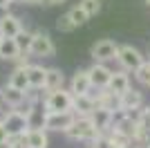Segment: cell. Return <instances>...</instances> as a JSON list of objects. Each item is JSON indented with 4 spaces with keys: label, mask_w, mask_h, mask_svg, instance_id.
<instances>
[{
    "label": "cell",
    "mask_w": 150,
    "mask_h": 148,
    "mask_svg": "<svg viewBox=\"0 0 150 148\" xmlns=\"http://www.w3.org/2000/svg\"><path fill=\"white\" fill-rule=\"evenodd\" d=\"M65 135H67L69 139H74V142H88V144H92L94 139L101 135V130L92 123V119H90V117H76L74 123L65 130Z\"/></svg>",
    "instance_id": "6da1fadb"
},
{
    "label": "cell",
    "mask_w": 150,
    "mask_h": 148,
    "mask_svg": "<svg viewBox=\"0 0 150 148\" xmlns=\"http://www.w3.org/2000/svg\"><path fill=\"white\" fill-rule=\"evenodd\" d=\"M0 121L5 123V128H7L9 135H27V130H29V117H27L25 112H20L18 108L2 110Z\"/></svg>",
    "instance_id": "7a4b0ae2"
},
{
    "label": "cell",
    "mask_w": 150,
    "mask_h": 148,
    "mask_svg": "<svg viewBox=\"0 0 150 148\" xmlns=\"http://www.w3.org/2000/svg\"><path fill=\"white\" fill-rule=\"evenodd\" d=\"M72 103H74V94L65 90V88H58V90H52V92L45 94L43 99V108L47 112H63V110H72Z\"/></svg>",
    "instance_id": "3957f363"
},
{
    "label": "cell",
    "mask_w": 150,
    "mask_h": 148,
    "mask_svg": "<svg viewBox=\"0 0 150 148\" xmlns=\"http://www.w3.org/2000/svg\"><path fill=\"white\" fill-rule=\"evenodd\" d=\"M54 54H56V45H54L50 34L47 31H34L31 47H29L31 58H52Z\"/></svg>",
    "instance_id": "277c9868"
},
{
    "label": "cell",
    "mask_w": 150,
    "mask_h": 148,
    "mask_svg": "<svg viewBox=\"0 0 150 148\" xmlns=\"http://www.w3.org/2000/svg\"><path fill=\"white\" fill-rule=\"evenodd\" d=\"M76 112L74 110H63V112H47L45 110V130L47 132H63L74 123Z\"/></svg>",
    "instance_id": "5b68a950"
},
{
    "label": "cell",
    "mask_w": 150,
    "mask_h": 148,
    "mask_svg": "<svg viewBox=\"0 0 150 148\" xmlns=\"http://www.w3.org/2000/svg\"><path fill=\"white\" fill-rule=\"evenodd\" d=\"M144 54L139 52L134 45H119V52H117V63L119 68L125 70V72H134V70L144 63Z\"/></svg>",
    "instance_id": "8992f818"
},
{
    "label": "cell",
    "mask_w": 150,
    "mask_h": 148,
    "mask_svg": "<svg viewBox=\"0 0 150 148\" xmlns=\"http://www.w3.org/2000/svg\"><path fill=\"white\" fill-rule=\"evenodd\" d=\"M117 52H119V43L112 41V38H101L92 45L90 54H92L94 61L99 63H108V61H117Z\"/></svg>",
    "instance_id": "52a82bcc"
},
{
    "label": "cell",
    "mask_w": 150,
    "mask_h": 148,
    "mask_svg": "<svg viewBox=\"0 0 150 148\" xmlns=\"http://www.w3.org/2000/svg\"><path fill=\"white\" fill-rule=\"evenodd\" d=\"M88 74H90V83H92V90H103V88H108V83H110L112 70L108 68L105 63L94 61V65H90V68H88Z\"/></svg>",
    "instance_id": "ba28073f"
},
{
    "label": "cell",
    "mask_w": 150,
    "mask_h": 148,
    "mask_svg": "<svg viewBox=\"0 0 150 148\" xmlns=\"http://www.w3.org/2000/svg\"><path fill=\"white\" fill-rule=\"evenodd\" d=\"M112 117H114V110L105 108V105H96L92 112H90V119L101 132H108V130L112 128Z\"/></svg>",
    "instance_id": "9c48e42d"
},
{
    "label": "cell",
    "mask_w": 150,
    "mask_h": 148,
    "mask_svg": "<svg viewBox=\"0 0 150 148\" xmlns=\"http://www.w3.org/2000/svg\"><path fill=\"white\" fill-rule=\"evenodd\" d=\"M96 108V99L92 92L88 94H74V103H72V110L76 112V117H90V112Z\"/></svg>",
    "instance_id": "30bf717a"
},
{
    "label": "cell",
    "mask_w": 150,
    "mask_h": 148,
    "mask_svg": "<svg viewBox=\"0 0 150 148\" xmlns=\"http://www.w3.org/2000/svg\"><path fill=\"white\" fill-rule=\"evenodd\" d=\"M141 105H144V92H139V90H134V88L125 90V92L119 97V108L125 110V112L139 110Z\"/></svg>",
    "instance_id": "8fae6325"
},
{
    "label": "cell",
    "mask_w": 150,
    "mask_h": 148,
    "mask_svg": "<svg viewBox=\"0 0 150 148\" xmlns=\"http://www.w3.org/2000/svg\"><path fill=\"white\" fill-rule=\"evenodd\" d=\"M0 101H2L7 108H18V105L25 101V90H18V88L5 83V85L0 88Z\"/></svg>",
    "instance_id": "7c38bea8"
},
{
    "label": "cell",
    "mask_w": 150,
    "mask_h": 148,
    "mask_svg": "<svg viewBox=\"0 0 150 148\" xmlns=\"http://www.w3.org/2000/svg\"><path fill=\"white\" fill-rule=\"evenodd\" d=\"M69 92L72 94H88L92 92V83H90L88 70H76L72 81H69Z\"/></svg>",
    "instance_id": "4fadbf2b"
},
{
    "label": "cell",
    "mask_w": 150,
    "mask_h": 148,
    "mask_svg": "<svg viewBox=\"0 0 150 148\" xmlns=\"http://www.w3.org/2000/svg\"><path fill=\"white\" fill-rule=\"evenodd\" d=\"M23 29V23H20L18 16H13V14H5V16H0V36L5 38H16V34Z\"/></svg>",
    "instance_id": "5bb4252c"
},
{
    "label": "cell",
    "mask_w": 150,
    "mask_h": 148,
    "mask_svg": "<svg viewBox=\"0 0 150 148\" xmlns=\"http://www.w3.org/2000/svg\"><path fill=\"white\" fill-rule=\"evenodd\" d=\"M130 76H128V72L125 70H117V72H112V76H110V83H108V90L110 92H114L117 97H121V94L125 92V90H130Z\"/></svg>",
    "instance_id": "9a60e30c"
},
{
    "label": "cell",
    "mask_w": 150,
    "mask_h": 148,
    "mask_svg": "<svg viewBox=\"0 0 150 148\" xmlns=\"http://www.w3.org/2000/svg\"><path fill=\"white\" fill-rule=\"evenodd\" d=\"M25 146L27 148H50V137L45 128H29L25 135Z\"/></svg>",
    "instance_id": "2e32d148"
},
{
    "label": "cell",
    "mask_w": 150,
    "mask_h": 148,
    "mask_svg": "<svg viewBox=\"0 0 150 148\" xmlns=\"http://www.w3.org/2000/svg\"><path fill=\"white\" fill-rule=\"evenodd\" d=\"M58 88H65V74L58 68H47L45 72V92H52V90H58Z\"/></svg>",
    "instance_id": "e0dca14e"
},
{
    "label": "cell",
    "mask_w": 150,
    "mask_h": 148,
    "mask_svg": "<svg viewBox=\"0 0 150 148\" xmlns=\"http://www.w3.org/2000/svg\"><path fill=\"white\" fill-rule=\"evenodd\" d=\"M45 72L47 68L38 65V63H29L27 65V76H29V88H36V90H43L45 88Z\"/></svg>",
    "instance_id": "ac0fdd59"
},
{
    "label": "cell",
    "mask_w": 150,
    "mask_h": 148,
    "mask_svg": "<svg viewBox=\"0 0 150 148\" xmlns=\"http://www.w3.org/2000/svg\"><path fill=\"white\" fill-rule=\"evenodd\" d=\"M9 85L18 88V90H29V76H27V65H16L11 74H9V81H7Z\"/></svg>",
    "instance_id": "d6986e66"
},
{
    "label": "cell",
    "mask_w": 150,
    "mask_h": 148,
    "mask_svg": "<svg viewBox=\"0 0 150 148\" xmlns=\"http://www.w3.org/2000/svg\"><path fill=\"white\" fill-rule=\"evenodd\" d=\"M20 54H23V52H20L16 38H5L2 36V43H0V58H2V61H16Z\"/></svg>",
    "instance_id": "ffe728a7"
},
{
    "label": "cell",
    "mask_w": 150,
    "mask_h": 148,
    "mask_svg": "<svg viewBox=\"0 0 150 148\" xmlns=\"http://www.w3.org/2000/svg\"><path fill=\"white\" fill-rule=\"evenodd\" d=\"M132 74H134V79H137L141 85L150 88V58H148V61H144V63H141V65H139V68L134 70Z\"/></svg>",
    "instance_id": "44dd1931"
},
{
    "label": "cell",
    "mask_w": 150,
    "mask_h": 148,
    "mask_svg": "<svg viewBox=\"0 0 150 148\" xmlns=\"http://www.w3.org/2000/svg\"><path fill=\"white\" fill-rule=\"evenodd\" d=\"M31 36H34V31H27L25 27L16 34V43H18L20 52H25V54H29V47H31Z\"/></svg>",
    "instance_id": "7402d4cb"
},
{
    "label": "cell",
    "mask_w": 150,
    "mask_h": 148,
    "mask_svg": "<svg viewBox=\"0 0 150 148\" xmlns=\"http://www.w3.org/2000/svg\"><path fill=\"white\" fill-rule=\"evenodd\" d=\"M56 29L63 31V34H72V31L76 29V23L69 18V14H61L56 18Z\"/></svg>",
    "instance_id": "603a6c76"
},
{
    "label": "cell",
    "mask_w": 150,
    "mask_h": 148,
    "mask_svg": "<svg viewBox=\"0 0 150 148\" xmlns=\"http://www.w3.org/2000/svg\"><path fill=\"white\" fill-rule=\"evenodd\" d=\"M67 14H69V18H72V20H74V23H76V27H81V25H85V23H88V20H90V16H88V14H85V9H83L81 5L72 7V9H69Z\"/></svg>",
    "instance_id": "cb8c5ba5"
},
{
    "label": "cell",
    "mask_w": 150,
    "mask_h": 148,
    "mask_svg": "<svg viewBox=\"0 0 150 148\" xmlns=\"http://www.w3.org/2000/svg\"><path fill=\"white\" fill-rule=\"evenodd\" d=\"M29 128H45V110H40L38 105L29 112Z\"/></svg>",
    "instance_id": "d4e9b609"
},
{
    "label": "cell",
    "mask_w": 150,
    "mask_h": 148,
    "mask_svg": "<svg viewBox=\"0 0 150 148\" xmlns=\"http://www.w3.org/2000/svg\"><path fill=\"white\" fill-rule=\"evenodd\" d=\"M79 5L85 9V14H88L90 18L101 11V0H79Z\"/></svg>",
    "instance_id": "484cf974"
},
{
    "label": "cell",
    "mask_w": 150,
    "mask_h": 148,
    "mask_svg": "<svg viewBox=\"0 0 150 148\" xmlns=\"http://www.w3.org/2000/svg\"><path fill=\"white\" fill-rule=\"evenodd\" d=\"M92 146L94 148H114L112 142H110V137H108V132H101V135L92 142Z\"/></svg>",
    "instance_id": "4316f807"
},
{
    "label": "cell",
    "mask_w": 150,
    "mask_h": 148,
    "mask_svg": "<svg viewBox=\"0 0 150 148\" xmlns=\"http://www.w3.org/2000/svg\"><path fill=\"white\" fill-rule=\"evenodd\" d=\"M7 137H9V132H7L5 123L0 121V144H7Z\"/></svg>",
    "instance_id": "83f0119b"
},
{
    "label": "cell",
    "mask_w": 150,
    "mask_h": 148,
    "mask_svg": "<svg viewBox=\"0 0 150 148\" xmlns=\"http://www.w3.org/2000/svg\"><path fill=\"white\" fill-rule=\"evenodd\" d=\"M13 2H16V0H0V9H5V11H7V9L13 5Z\"/></svg>",
    "instance_id": "f1b7e54d"
},
{
    "label": "cell",
    "mask_w": 150,
    "mask_h": 148,
    "mask_svg": "<svg viewBox=\"0 0 150 148\" xmlns=\"http://www.w3.org/2000/svg\"><path fill=\"white\" fill-rule=\"evenodd\" d=\"M67 0H45V5H65Z\"/></svg>",
    "instance_id": "f546056e"
},
{
    "label": "cell",
    "mask_w": 150,
    "mask_h": 148,
    "mask_svg": "<svg viewBox=\"0 0 150 148\" xmlns=\"http://www.w3.org/2000/svg\"><path fill=\"white\" fill-rule=\"evenodd\" d=\"M27 5H45V0H25Z\"/></svg>",
    "instance_id": "4dcf8cb0"
},
{
    "label": "cell",
    "mask_w": 150,
    "mask_h": 148,
    "mask_svg": "<svg viewBox=\"0 0 150 148\" xmlns=\"http://www.w3.org/2000/svg\"><path fill=\"white\" fill-rule=\"evenodd\" d=\"M130 148H146V146H141V144H132Z\"/></svg>",
    "instance_id": "1f68e13d"
},
{
    "label": "cell",
    "mask_w": 150,
    "mask_h": 148,
    "mask_svg": "<svg viewBox=\"0 0 150 148\" xmlns=\"http://www.w3.org/2000/svg\"><path fill=\"white\" fill-rule=\"evenodd\" d=\"M0 115H2V101H0Z\"/></svg>",
    "instance_id": "d6a6232c"
},
{
    "label": "cell",
    "mask_w": 150,
    "mask_h": 148,
    "mask_svg": "<svg viewBox=\"0 0 150 148\" xmlns=\"http://www.w3.org/2000/svg\"><path fill=\"white\" fill-rule=\"evenodd\" d=\"M144 2H146V5H148V7H150V0H144Z\"/></svg>",
    "instance_id": "836d02e7"
},
{
    "label": "cell",
    "mask_w": 150,
    "mask_h": 148,
    "mask_svg": "<svg viewBox=\"0 0 150 148\" xmlns=\"http://www.w3.org/2000/svg\"><path fill=\"white\" fill-rule=\"evenodd\" d=\"M85 148H94V146H92V144H90V146H85Z\"/></svg>",
    "instance_id": "e575fe53"
},
{
    "label": "cell",
    "mask_w": 150,
    "mask_h": 148,
    "mask_svg": "<svg viewBox=\"0 0 150 148\" xmlns=\"http://www.w3.org/2000/svg\"><path fill=\"white\" fill-rule=\"evenodd\" d=\"M16 2H25V0H16Z\"/></svg>",
    "instance_id": "d590c367"
},
{
    "label": "cell",
    "mask_w": 150,
    "mask_h": 148,
    "mask_svg": "<svg viewBox=\"0 0 150 148\" xmlns=\"http://www.w3.org/2000/svg\"><path fill=\"white\" fill-rule=\"evenodd\" d=\"M0 43H2V36H0Z\"/></svg>",
    "instance_id": "8d00e7d4"
},
{
    "label": "cell",
    "mask_w": 150,
    "mask_h": 148,
    "mask_svg": "<svg viewBox=\"0 0 150 148\" xmlns=\"http://www.w3.org/2000/svg\"><path fill=\"white\" fill-rule=\"evenodd\" d=\"M146 148H150V146H146Z\"/></svg>",
    "instance_id": "74e56055"
}]
</instances>
